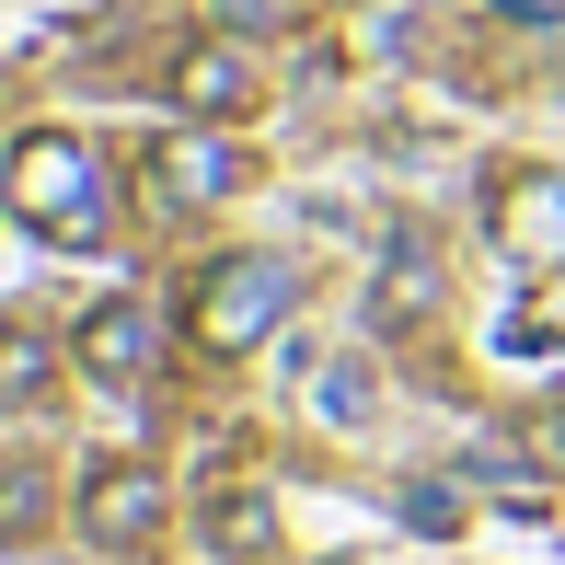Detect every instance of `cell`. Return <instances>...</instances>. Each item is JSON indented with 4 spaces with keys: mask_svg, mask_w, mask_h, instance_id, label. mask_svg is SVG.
Here are the masks:
<instances>
[{
    "mask_svg": "<svg viewBox=\"0 0 565 565\" xmlns=\"http://www.w3.org/2000/svg\"><path fill=\"white\" fill-rule=\"evenodd\" d=\"M173 105L209 116V127H243V116H254V58H243V35H196L185 58H173Z\"/></svg>",
    "mask_w": 565,
    "mask_h": 565,
    "instance_id": "cell-6",
    "label": "cell"
},
{
    "mask_svg": "<svg viewBox=\"0 0 565 565\" xmlns=\"http://www.w3.org/2000/svg\"><path fill=\"white\" fill-rule=\"evenodd\" d=\"M209 12H220V35H277L289 0H209Z\"/></svg>",
    "mask_w": 565,
    "mask_h": 565,
    "instance_id": "cell-12",
    "label": "cell"
},
{
    "mask_svg": "<svg viewBox=\"0 0 565 565\" xmlns=\"http://www.w3.org/2000/svg\"><path fill=\"white\" fill-rule=\"evenodd\" d=\"M484 231H497L520 266H565V173L508 162L497 185H484Z\"/></svg>",
    "mask_w": 565,
    "mask_h": 565,
    "instance_id": "cell-4",
    "label": "cell"
},
{
    "mask_svg": "<svg viewBox=\"0 0 565 565\" xmlns=\"http://www.w3.org/2000/svg\"><path fill=\"white\" fill-rule=\"evenodd\" d=\"M289 300H300V277L277 266V254H220L185 289V335L209 358H243V347H266L277 323H289Z\"/></svg>",
    "mask_w": 565,
    "mask_h": 565,
    "instance_id": "cell-2",
    "label": "cell"
},
{
    "mask_svg": "<svg viewBox=\"0 0 565 565\" xmlns=\"http://www.w3.org/2000/svg\"><path fill=\"white\" fill-rule=\"evenodd\" d=\"M520 450L543 461V473H565V416H531V427H520Z\"/></svg>",
    "mask_w": 565,
    "mask_h": 565,
    "instance_id": "cell-13",
    "label": "cell"
},
{
    "mask_svg": "<svg viewBox=\"0 0 565 565\" xmlns=\"http://www.w3.org/2000/svg\"><path fill=\"white\" fill-rule=\"evenodd\" d=\"M196 531H209L220 554H266V543H277V497L231 484V497H209V508H196Z\"/></svg>",
    "mask_w": 565,
    "mask_h": 565,
    "instance_id": "cell-9",
    "label": "cell"
},
{
    "mask_svg": "<svg viewBox=\"0 0 565 565\" xmlns=\"http://www.w3.org/2000/svg\"><path fill=\"white\" fill-rule=\"evenodd\" d=\"M70 358H82V381H105V393H139L150 358H162V323H150V300H93L82 335H70Z\"/></svg>",
    "mask_w": 565,
    "mask_h": 565,
    "instance_id": "cell-5",
    "label": "cell"
},
{
    "mask_svg": "<svg viewBox=\"0 0 565 565\" xmlns=\"http://www.w3.org/2000/svg\"><path fill=\"white\" fill-rule=\"evenodd\" d=\"M0 531H12V543L46 531V473H35V461H12V484H0Z\"/></svg>",
    "mask_w": 565,
    "mask_h": 565,
    "instance_id": "cell-11",
    "label": "cell"
},
{
    "mask_svg": "<svg viewBox=\"0 0 565 565\" xmlns=\"http://www.w3.org/2000/svg\"><path fill=\"white\" fill-rule=\"evenodd\" d=\"M150 185H162V209H220V196L243 185V150L209 139V127H185V139L150 150Z\"/></svg>",
    "mask_w": 565,
    "mask_h": 565,
    "instance_id": "cell-7",
    "label": "cell"
},
{
    "mask_svg": "<svg viewBox=\"0 0 565 565\" xmlns=\"http://www.w3.org/2000/svg\"><path fill=\"white\" fill-rule=\"evenodd\" d=\"M12 220L35 243H93L105 231V162L70 127H23L12 139Z\"/></svg>",
    "mask_w": 565,
    "mask_h": 565,
    "instance_id": "cell-1",
    "label": "cell"
},
{
    "mask_svg": "<svg viewBox=\"0 0 565 565\" xmlns=\"http://www.w3.org/2000/svg\"><path fill=\"white\" fill-rule=\"evenodd\" d=\"M427 312H439V254L404 231L393 266H381V289H370V335H404V323H427Z\"/></svg>",
    "mask_w": 565,
    "mask_h": 565,
    "instance_id": "cell-8",
    "label": "cell"
},
{
    "mask_svg": "<svg viewBox=\"0 0 565 565\" xmlns=\"http://www.w3.org/2000/svg\"><path fill=\"white\" fill-rule=\"evenodd\" d=\"M162 520H173V473H162V461H93V473H82V531L105 554H150Z\"/></svg>",
    "mask_w": 565,
    "mask_h": 565,
    "instance_id": "cell-3",
    "label": "cell"
},
{
    "mask_svg": "<svg viewBox=\"0 0 565 565\" xmlns=\"http://www.w3.org/2000/svg\"><path fill=\"white\" fill-rule=\"evenodd\" d=\"M46 393H58V358H46V335H0V404H12V416H35Z\"/></svg>",
    "mask_w": 565,
    "mask_h": 565,
    "instance_id": "cell-10",
    "label": "cell"
}]
</instances>
